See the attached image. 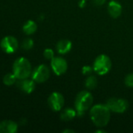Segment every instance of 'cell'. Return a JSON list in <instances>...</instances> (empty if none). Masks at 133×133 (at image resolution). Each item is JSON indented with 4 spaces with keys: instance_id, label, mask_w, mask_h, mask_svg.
Listing matches in <instances>:
<instances>
[{
    "instance_id": "6da1fadb",
    "label": "cell",
    "mask_w": 133,
    "mask_h": 133,
    "mask_svg": "<svg viewBox=\"0 0 133 133\" xmlns=\"http://www.w3.org/2000/svg\"><path fill=\"white\" fill-rule=\"evenodd\" d=\"M111 112L106 104H96L90 108L89 115L92 123L96 127L103 128L111 120Z\"/></svg>"
},
{
    "instance_id": "7a4b0ae2",
    "label": "cell",
    "mask_w": 133,
    "mask_h": 133,
    "mask_svg": "<svg viewBox=\"0 0 133 133\" xmlns=\"http://www.w3.org/2000/svg\"><path fill=\"white\" fill-rule=\"evenodd\" d=\"M93 96L88 90H82L77 95L74 101V108L77 111V115L83 116L92 105Z\"/></svg>"
},
{
    "instance_id": "3957f363",
    "label": "cell",
    "mask_w": 133,
    "mask_h": 133,
    "mask_svg": "<svg viewBox=\"0 0 133 133\" xmlns=\"http://www.w3.org/2000/svg\"><path fill=\"white\" fill-rule=\"evenodd\" d=\"M32 72L31 65L28 59L24 57L16 58L13 65V73L17 79H24L28 78Z\"/></svg>"
},
{
    "instance_id": "277c9868",
    "label": "cell",
    "mask_w": 133,
    "mask_h": 133,
    "mask_svg": "<svg viewBox=\"0 0 133 133\" xmlns=\"http://www.w3.org/2000/svg\"><path fill=\"white\" fill-rule=\"evenodd\" d=\"M93 71L100 75L103 76L107 74L112 68V62L106 55H100L96 57L93 62Z\"/></svg>"
},
{
    "instance_id": "5b68a950",
    "label": "cell",
    "mask_w": 133,
    "mask_h": 133,
    "mask_svg": "<svg viewBox=\"0 0 133 133\" xmlns=\"http://www.w3.org/2000/svg\"><path fill=\"white\" fill-rule=\"evenodd\" d=\"M106 105L108 107L111 111L118 114H122L129 108L128 101L122 98H110L107 101Z\"/></svg>"
},
{
    "instance_id": "8992f818",
    "label": "cell",
    "mask_w": 133,
    "mask_h": 133,
    "mask_svg": "<svg viewBox=\"0 0 133 133\" xmlns=\"http://www.w3.org/2000/svg\"><path fill=\"white\" fill-rule=\"evenodd\" d=\"M50 76V70L49 67L44 64L37 66L31 72V79L38 83H42L49 79Z\"/></svg>"
},
{
    "instance_id": "52a82bcc",
    "label": "cell",
    "mask_w": 133,
    "mask_h": 133,
    "mask_svg": "<svg viewBox=\"0 0 133 133\" xmlns=\"http://www.w3.org/2000/svg\"><path fill=\"white\" fill-rule=\"evenodd\" d=\"M19 43L16 37L13 36H5L0 42L2 50L6 54H13L18 49Z\"/></svg>"
},
{
    "instance_id": "ba28073f",
    "label": "cell",
    "mask_w": 133,
    "mask_h": 133,
    "mask_svg": "<svg viewBox=\"0 0 133 133\" xmlns=\"http://www.w3.org/2000/svg\"><path fill=\"white\" fill-rule=\"evenodd\" d=\"M64 97L62 94L59 92L52 93L48 98L49 107L53 111H60L63 109L64 105Z\"/></svg>"
},
{
    "instance_id": "9c48e42d",
    "label": "cell",
    "mask_w": 133,
    "mask_h": 133,
    "mask_svg": "<svg viewBox=\"0 0 133 133\" xmlns=\"http://www.w3.org/2000/svg\"><path fill=\"white\" fill-rule=\"evenodd\" d=\"M51 68L56 76L64 74L68 68L67 61L62 57H54L51 60Z\"/></svg>"
},
{
    "instance_id": "30bf717a",
    "label": "cell",
    "mask_w": 133,
    "mask_h": 133,
    "mask_svg": "<svg viewBox=\"0 0 133 133\" xmlns=\"http://www.w3.org/2000/svg\"><path fill=\"white\" fill-rule=\"evenodd\" d=\"M17 86L25 94H31L35 89V82L31 79H19L17 83Z\"/></svg>"
},
{
    "instance_id": "8fae6325",
    "label": "cell",
    "mask_w": 133,
    "mask_h": 133,
    "mask_svg": "<svg viewBox=\"0 0 133 133\" xmlns=\"http://www.w3.org/2000/svg\"><path fill=\"white\" fill-rule=\"evenodd\" d=\"M17 129L18 125L13 121L5 120L0 122V133H15Z\"/></svg>"
},
{
    "instance_id": "7c38bea8",
    "label": "cell",
    "mask_w": 133,
    "mask_h": 133,
    "mask_svg": "<svg viewBox=\"0 0 133 133\" xmlns=\"http://www.w3.org/2000/svg\"><path fill=\"white\" fill-rule=\"evenodd\" d=\"M107 10H108V12H109V14L111 15V17L118 18L122 15V6L118 2L113 0V1H111L108 3Z\"/></svg>"
},
{
    "instance_id": "4fadbf2b",
    "label": "cell",
    "mask_w": 133,
    "mask_h": 133,
    "mask_svg": "<svg viewBox=\"0 0 133 133\" xmlns=\"http://www.w3.org/2000/svg\"><path fill=\"white\" fill-rule=\"evenodd\" d=\"M71 48H72V43L71 41L67 39L60 40L56 45V49L57 52L61 55L67 54L68 52L71 51Z\"/></svg>"
},
{
    "instance_id": "5bb4252c",
    "label": "cell",
    "mask_w": 133,
    "mask_h": 133,
    "mask_svg": "<svg viewBox=\"0 0 133 133\" xmlns=\"http://www.w3.org/2000/svg\"><path fill=\"white\" fill-rule=\"evenodd\" d=\"M77 116V111L75 109L67 108L63 109L60 113V119L63 122H70Z\"/></svg>"
},
{
    "instance_id": "9a60e30c",
    "label": "cell",
    "mask_w": 133,
    "mask_h": 133,
    "mask_svg": "<svg viewBox=\"0 0 133 133\" xmlns=\"http://www.w3.org/2000/svg\"><path fill=\"white\" fill-rule=\"evenodd\" d=\"M37 28H38L37 23L34 20H31V19L27 20L23 25V31L27 35H31L34 33H35L37 30Z\"/></svg>"
},
{
    "instance_id": "2e32d148",
    "label": "cell",
    "mask_w": 133,
    "mask_h": 133,
    "mask_svg": "<svg viewBox=\"0 0 133 133\" xmlns=\"http://www.w3.org/2000/svg\"><path fill=\"white\" fill-rule=\"evenodd\" d=\"M98 84V81L96 76H88V77L85 79V86L88 90H93L97 87Z\"/></svg>"
},
{
    "instance_id": "e0dca14e",
    "label": "cell",
    "mask_w": 133,
    "mask_h": 133,
    "mask_svg": "<svg viewBox=\"0 0 133 133\" xmlns=\"http://www.w3.org/2000/svg\"><path fill=\"white\" fill-rule=\"evenodd\" d=\"M16 80H17V78L13 73H7L6 75L4 76L3 79H2L3 83L5 86H12L14 83H16Z\"/></svg>"
},
{
    "instance_id": "ac0fdd59",
    "label": "cell",
    "mask_w": 133,
    "mask_h": 133,
    "mask_svg": "<svg viewBox=\"0 0 133 133\" xmlns=\"http://www.w3.org/2000/svg\"><path fill=\"white\" fill-rule=\"evenodd\" d=\"M34 46V41L31 38H26L22 43V48L24 50H31Z\"/></svg>"
},
{
    "instance_id": "d6986e66",
    "label": "cell",
    "mask_w": 133,
    "mask_h": 133,
    "mask_svg": "<svg viewBox=\"0 0 133 133\" xmlns=\"http://www.w3.org/2000/svg\"><path fill=\"white\" fill-rule=\"evenodd\" d=\"M43 55L44 57L48 59V60H52L55 56H54V51L51 48H46L44 50L43 52Z\"/></svg>"
},
{
    "instance_id": "ffe728a7",
    "label": "cell",
    "mask_w": 133,
    "mask_h": 133,
    "mask_svg": "<svg viewBox=\"0 0 133 133\" xmlns=\"http://www.w3.org/2000/svg\"><path fill=\"white\" fill-rule=\"evenodd\" d=\"M125 83L129 87H133V73H130L125 76Z\"/></svg>"
},
{
    "instance_id": "44dd1931",
    "label": "cell",
    "mask_w": 133,
    "mask_h": 133,
    "mask_svg": "<svg viewBox=\"0 0 133 133\" xmlns=\"http://www.w3.org/2000/svg\"><path fill=\"white\" fill-rule=\"evenodd\" d=\"M93 71V68L89 65H85L82 69V72L85 76H89Z\"/></svg>"
},
{
    "instance_id": "7402d4cb",
    "label": "cell",
    "mask_w": 133,
    "mask_h": 133,
    "mask_svg": "<svg viewBox=\"0 0 133 133\" xmlns=\"http://www.w3.org/2000/svg\"><path fill=\"white\" fill-rule=\"evenodd\" d=\"M106 2V0H93V3L96 5H103V4H105Z\"/></svg>"
},
{
    "instance_id": "603a6c76",
    "label": "cell",
    "mask_w": 133,
    "mask_h": 133,
    "mask_svg": "<svg viewBox=\"0 0 133 133\" xmlns=\"http://www.w3.org/2000/svg\"><path fill=\"white\" fill-rule=\"evenodd\" d=\"M86 1H87V0H80V1H79V3H78L79 6H80L81 8H84V7L85 6Z\"/></svg>"
},
{
    "instance_id": "cb8c5ba5",
    "label": "cell",
    "mask_w": 133,
    "mask_h": 133,
    "mask_svg": "<svg viewBox=\"0 0 133 133\" xmlns=\"http://www.w3.org/2000/svg\"><path fill=\"white\" fill-rule=\"evenodd\" d=\"M63 133H70V132L74 133V130H71V129H66V130H63Z\"/></svg>"
},
{
    "instance_id": "d4e9b609",
    "label": "cell",
    "mask_w": 133,
    "mask_h": 133,
    "mask_svg": "<svg viewBox=\"0 0 133 133\" xmlns=\"http://www.w3.org/2000/svg\"><path fill=\"white\" fill-rule=\"evenodd\" d=\"M95 132L96 133H105L106 132V131H105V130H103V129H98V130H96V131H95Z\"/></svg>"
}]
</instances>
